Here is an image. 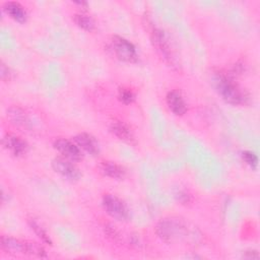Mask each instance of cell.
Wrapping results in <instances>:
<instances>
[{
    "label": "cell",
    "instance_id": "obj_1",
    "mask_svg": "<svg viewBox=\"0 0 260 260\" xmlns=\"http://www.w3.org/2000/svg\"><path fill=\"white\" fill-rule=\"evenodd\" d=\"M214 82L216 90L222 100L228 104L239 106L246 103L248 96L245 90H243V88H241L240 85L236 83L232 74L218 73L214 78Z\"/></svg>",
    "mask_w": 260,
    "mask_h": 260
},
{
    "label": "cell",
    "instance_id": "obj_2",
    "mask_svg": "<svg viewBox=\"0 0 260 260\" xmlns=\"http://www.w3.org/2000/svg\"><path fill=\"white\" fill-rule=\"evenodd\" d=\"M157 236L167 243H176L188 237V226L179 217H166L159 220L155 226Z\"/></svg>",
    "mask_w": 260,
    "mask_h": 260
},
{
    "label": "cell",
    "instance_id": "obj_3",
    "mask_svg": "<svg viewBox=\"0 0 260 260\" xmlns=\"http://www.w3.org/2000/svg\"><path fill=\"white\" fill-rule=\"evenodd\" d=\"M103 207L105 211L116 220L127 221L130 217V211L127 205L116 195L106 194L103 197Z\"/></svg>",
    "mask_w": 260,
    "mask_h": 260
},
{
    "label": "cell",
    "instance_id": "obj_4",
    "mask_svg": "<svg viewBox=\"0 0 260 260\" xmlns=\"http://www.w3.org/2000/svg\"><path fill=\"white\" fill-rule=\"evenodd\" d=\"M111 48L117 58L122 61L135 62L137 60V53L134 45L122 37L114 36L111 41Z\"/></svg>",
    "mask_w": 260,
    "mask_h": 260
},
{
    "label": "cell",
    "instance_id": "obj_5",
    "mask_svg": "<svg viewBox=\"0 0 260 260\" xmlns=\"http://www.w3.org/2000/svg\"><path fill=\"white\" fill-rule=\"evenodd\" d=\"M152 42L156 51L159 55L165 59L166 62L170 64V66H177V59L175 57V53L172 49V46L169 42V39L160 29H154L152 31Z\"/></svg>",
    "mask_w": 260,
    "mask_h": 260
},
{
    "label": "cell",
    "instance_id": "obj_6",
    "mask_svg": "<svg viewBox=\"0 0 260 260\" xmlns=\"http://www.w3.org/2000/svg\"><path fill=\"white\" fill-rule=\"evenodd\" d=\"M73 161L65 157H56L52 160L53 170L69 181H77L80 178L79 170L72 164Z\"/></svg>",
    "mask_w": 260,
    "mask_h": 260
},
{
    "label": "cell",
    "instance_id": "obj_7",
    "mask_svg": "<svg viewBox=\"0 0 260 260\" xmlns=\"http://www.w3.org/2000/svg\"><path fill=\"white\" fill-rule=\"evenodd\" d=\"M55 149L62 154L63 157L71 161H79L82 158V153L78 145L68 139L58 138L54 142Z\"/></svg>",
    "mask_w": 260,
    "mask_h": 260
},
{
    "label": "cell",
    "instance_id": "obj_8",
    "mask_svg": "<svg viewBox=\"0 0 260 260\" xmlns=\"http://www.w3.org/2000/svg\"><path fill=\"white\" fill-rule=\"evenodd\" d=\"M3 145L15 156L24 154L28 148L27 143L19 136H16L14 134L5 135L3 138Z\"/></svg>",
    "mask_w": 260,
    "mask_h": 260
},
{
    "label": "cell",
    "instance_id": "obj_9",
    "mask_svg": "<svg viewBox=\"0 0 260 260\" xmlns=\"http://www.w3.org/2000/svg\"><path fill=\"white\" fill-rule=\"evenodd\" d=\"M167 105L171 112L177 116H182L187 112V105L182 94L176 90L169 91L166 96Z\"/></svg>",
    "mask_w": 260,
    "mask_h": 260
},
{
    "label": "cell",
    "instance_id": "obj_10",
    "mask_svg": "<svg viewBox=\"0 0 260 260\" xmlns=\"http://www.w3.org/2000/svg\"><path fill=\"white\" fill-rule=\"evenodd\" d=\"M74 141L80 149H83L91 155H98L100 152V146L93 136L88 133H79L74 136Z\"/></svg>",
    "mask_w": 260,
    "mask_h": 260
},
{
    "label": "cell",
    "instance_id": "obj_11",
    "mask_svg": "<svg viewBox=\"0 0 260 260\" xmlns=\"http://www.w3.org/2000/svg\"><path fill=\"white\" fill-rule=\"evenodd\" d=\"M1 248L11 254H26V242L8 236L1 237Z\"/></svg>",
    "mask_w": 260,
    "mask_h": 260
},
{
    "label": "cell",
    "instance_id": "obj_12",
    "mask_svg": "<svg viewBox=\"0 0 260 260\" xmlns=\"http://www.w3.org/2000/svg\"><path fill=\"white\" fill-rule=\"evenodd\" d=\"M3 10L10 18L19 23H23L26 21V11L24 7L18 2H6L3 6Z\"/></svg>",
    "mask_w": 260,
    "mask_h": 260
},
{
    "label": "cell",
    "instance_id": "obj_13",
    "mask_svg": "<svg viewBox=\"0 0 260 260\" xmlns=\"http://www.w3.org/2000/svg\"><path fill=\"white\" fill-rule=\"evenodd\" d=\"M112 133L117 136L119 139L128 142V143H132L134 141V135L133 132L131 131V129L123 122L121 121H114L111 124L110 127Z\"/></svg>",
    "mask_w": 260,
    "mask_h": 260
},
{
    "label": "cell",
    "instance_id": "obj_14",
    "mask_svg": "<svg viewBox=\"0 0 260 260\" xmlns=\"http://www.w3.org/2000/svg\"><path fill=\"white\" fill-rule=\"evenodd\" d=\"M100 170L103 175L112 179H123L126 175V171L120 165L113 161H103L100 166Z\"/></svg>",
    "mask_w": 260,
    "mask_h": 260
},
{
    "label": "cell",
    "instance_id": "obj_15",
    "mask_svg": "<svg viewBox=\"0 0 260 260\" xmlns=\"http://www.w3.org/2000/svg\"><path fill=\"white\" fill-rule=\"evenodd\" d=\"M7 117L15 126L24 127L27 124V117L25 112L18 107H11L7 110Z\"/></svg>",
    "mask_w": 260,
    "mask_h": 260
},
{
    "label": "cell",
    "instance_id": "obj_16",
    "mask_svg": "<svg viewBox=\"0 0 260 260\" xmlns=\"http://www.w3.org/2000/svg\"><path fill=\"white\" fill-rule=\"evenodd\" d=\"M74 22L79 26L80 28L86 30V31H92L95 28V22L94 20L83 13H77L74 15Z\"/></svg>",
    "mask_w": 260,
    "mask_h": 260
},
{
    "label": "cell",
    "instance_id": "obj_17",
    "mask_svg": "<svg viewBox=\"0 0 260 260\" xmlns=\"http://www.w3.org/2000/svg\"><path fill=\"white\" fill-rule=\"evenodd\" d=\"M29 223V226L31 228V230L38 235V237L46 244H51V240H50V237L48 236L47 232L44 230V228L39 223L37 222L35 219H30L28 221Z\"/></svg>",
    "mask_w": 260,
    "mask_h": 260
},
{
    "label": "cell",
    "instance_id": "obj_18",
    "mask_svg": "<svg viewBox=\"0 0 260 260\" xmlns=\"http://www.w3.org/2000/svg\"><path fill=\"white\" fill-rule=\"evenodd\" d=\"M26 254L29 255H35L39 257H45L46 252L42 246H40L37 243L32 242H26Z\"/></svg>",
    "mask_w": 260,
    "mask_h": 260
},
{
    "label": "cell",
    "instance_id": "obj_19",
    "mask_svg": "<svg viewBox=\"0 0 260 260\" xmlns=\"http://www.w3.org/2000/svg\"><path fill=\"white\" fill-rule=\"evenodd\" d=\"M242 158L252 169H256L257 168V166H258V157H257V155L254 152H252L250 150L243 151Z\"/></svg>",
    "mask_w": 260,
    "mask_h": 260
},
{
    "label": "cell",
    "instance_id": "obj_20",
    "mask_svg": "<svg viewBox=\"0 0 260 260\" xmlns=\"http://www.w3.org/2000/svg\"><path fill=\"white\" fill-rule=\"evenodd\" d=\"M119 100L124 103V104H131L134 99H135V95L133 93V91L129 88H120L119 89Z\"/></svg>",
    "mask_w": 260,
    "mask_h": 260
},
{
    "label": "cell",
    "instance_id": "obj_21",
    "mask_svg": "<svg viewBox=\"0 0 260 260\" xmlns=\"http://www.w3.org/2000/svg\"><path fill=\"white\" fill-rule=\"evenodd\" d=\"M0 75L3 81H9L13 75L11 69L8 66H6V64L3 62H1V65H0Z\"/></svg>",
    "mask_w": 260,
    "mask_h": 260
},
{
    "label": "cell",
    "instance_id": "obj_22",
    "mask_svg": "<svg viewBox=\"0 0 260 260\" xmlns=\"http://www.w3.org/2000/svg\"><path fill=\"white\" fill-rule=\"evenodd\" d=\"M175 194H176L175 196L177 197L178 201H180V202H182V203H188V202H190L191 197H190V194H189L187 191H185V190H178Z\"/></svg>",
    "mask_w": 260,
    "mask_h": 260
},
{
    "label": "cell",
    "instance_id": "obj_23",
    "mask_svg": "<svg viewBox=\"0 0 260 260\" xmlns=\"http://www.w3.org/2000/svg\"><path fill=\"white\" fill-rule=\"evenodd\" d=\"M243 257L244 258H249V259H253V258H258L259 257V255H258V253H257V251H254V250H252V251H247V252H245V254L243 255Z\"/></svg>",
    "mask_w": 260,
    "mask_h": 260
}]
</instances>
